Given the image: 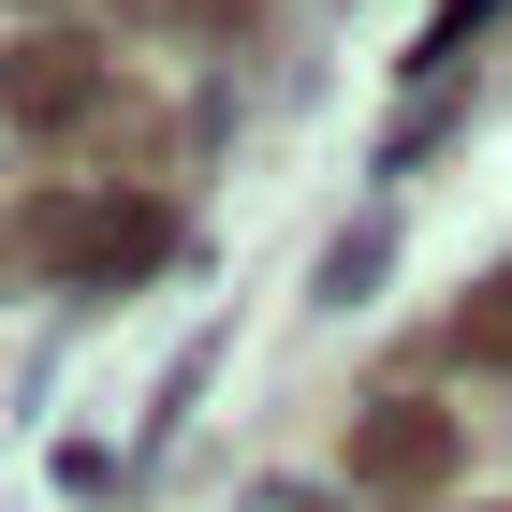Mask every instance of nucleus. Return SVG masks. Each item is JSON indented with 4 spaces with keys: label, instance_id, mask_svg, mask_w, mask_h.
Returning a JSON list of instances; mask_svg holds the SVG:
<instances>
[]
</instances>
